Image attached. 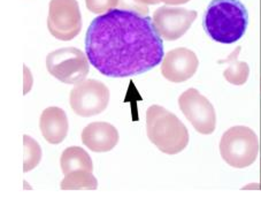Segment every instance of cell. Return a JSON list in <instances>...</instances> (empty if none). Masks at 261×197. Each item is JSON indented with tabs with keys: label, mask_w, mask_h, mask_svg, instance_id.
<instances>
[{
	"label": "cell",
	"mask_w": 261,
	"mask_h": 197,
	"mask_svg": "<svg viewBox=\"0 0 261 197\" xmlns=\"http://www.w3.org/2000/svg\"><path fill=\"white\" fill-rule=\"evenodd\" d=\"M197 12L182 7L161 6L153 13L152 21L156 31L166 41L174 42L190 29Z\"/></svg>",
	"instance_id": "obj_9"
},
{
	"label": "cell",
	"mask_w": 261,
	"mask_h": 197,
	"mask_svg": "<svg viewBox=\"0 0 261 197\" xmlns=\"http://www.w3.org/2000/svg\"><path fill=\"white\" fill-rule=\"evenodd\" d=\"M24 84H25V88H24V95L27 92H28L31 87H33V76H31L29 69L27 68V67H24Z\"/></svg>",
	"instance_id": "obj_20"
},
{
	"label": "cell",
	"mask_w": 261,
	"mask_h": 197,
	"mask_svg": "<svg viewBox=\"0 0 261 197\" xmlns=\"http://www.w3.org/2000/svg\"><path fill=\"white\" fill-rule=\"evenodd\" d=\"M69 101L76 114L89 118L106 110L110 103V90L97 80H84L71 89Z\"/></svg>",
	"instance_id": "obj_7"
},
{
	"label": "cell",
	"mask_w": 261,
	"mask_h": 197,
	"mask_svg": "<svg viewBox=\"0 0 261 197\" xmlns=\"http://www.w3.org/2000/svg\"><path fill=\"white\" fill-rule=\"evenodd\" d=\"M39 128L49 144H60L68 135L69 124L66 112L60 107H47L39 119Z\"/></svg>",
	"instance_id": "obj_12"
},
{
	"label": "cell",
	"mask_w": 261,
	"mask_h": 197,
	"mask_svg": "<svg viewBox=\"0 0 261 197\" xmlns=\"http://www.w3.org/2000/svg\"><path fill=\"white\" fill-rule=\"evenodd\" d=\"M118 8L119 10L136 12L138 14H142L144 16H147L148 14L147 5H144L139 0H119Z\"/></svg>",
	"instance_id": "obj_18"
},
{
	"label": "cell",
	"mask_w": 261,
	"mask_h": 197,
	"mask_svg": "<svg viewBox=\"0 0 261 197\" xmlns=\"http://www.w3.org/2000/svg\"><path fill=\"white\" fill-rule=\"evenodd\" d=\"M119 0H85V6L93 14H103L118 8Z\"/></svg>",
	"instance_id": "obj_17"
},
{
	"label": "cell",
	"mask_w": 261,
	"mask_h": 197,
	"mask_svg": "<svg viewBox=\"0 0 261 197\" xmlns=\"http://www.w3.org/2000/svg\"><path fill=\"white\" fill-rule=\"evenodd\" d=\"M199 59L193 51L187 47L170 50L164 57L161 64V74L173 83H182L190 80L197 73Z\"/></svg>",
	"instance_id": "obj_10"
},
{
	"label": "cell",
	"mask_w": 261,
	"mask_h": 197,
	"mask_svg": "<svg viewBox=\"0 0 261 197\" xmlns=\"http://www.w3.org/2000/svg\"><path fill=\"white\" fill-rule=\"evenodd\" d=\"M178 106L184 116L198 133L211 135L217 127L214 106L197 89H188L178 98Z\"/></svg>",
	"instance_id": "obj_8"
},
{
	"label": "cell",
	"mask_w": 261,
	"mask_h": 197,
	"mask_svg": "<svg viewBox=\"0 0 261 197\" xmlns=\"http://www.w3.org/2000/svg\"><path fill=\"white\" fill-rule=\"evenodd\" d=\"M60 165L62 173L68 174L70 172L84 169V171L93 172V163L91 157L84 149L80 146H69L62 152Z\"/></svg>",
	"instance_id": "obj_13"
},
{
	"label": "cell",
	"mask_w": 261,
	"mask_h": 197,
	"mask_svg": "<svg viewBox=\"0 0 261 197\" xmlns=\"http://www.w3.org/2000/svg\"><path fill=\"white\" fill-rule=\"evenodd\" d=\"M98 181L92 172L79 169L66 174L61 181L62 190H96Z\"/></svg>",
	"instance_id": "obj_15"
},
{
	"label": "cell",
	"mask_w": 261,
	"mask_h": 197,
	"mask_svg": "<svg viewBox=\"0 0 261 197\" xmlns=\"http://www.w3.org/2000/svg\"><path fill=\"white\" fill-rule=\"evenodd\" d=\"M119 132L109 122H91L83 129L82 142L93 152H109L119 143Z\"/></svg>",
	"instance_id": "obj_11"
},
{
	"label": "cell",
	"mask_w": 261,
	"mask_h": 197,
	"mask_svg": "<svg viewBox=\"0 0 261 197\" xmlns=\"http://www.w3.org/2000/svg\"><path fill=\"white\" fill-rule=\"evenodd\" d=\"M144 5H158L160 3H164L166 5L169 6H178V5H183V4H187L190 2V0H139Z\"/></svg>",
	"instance_id": "obj_19"
},
{
	"label": "cell",
	"mask_w": 261,
	"mask_h": 197,
	"mask_svg": "<svg viewBox=\"0 0 261 197\" xmlns=\"http://www.w3.org/2000/svg\"><path fill=\"white\" fill-rule=\"evenodd\" d=\"M241 52V46H237L236 50L230 53L227 59L220 60V64H228L227 69L223 71L224 79L227 82L233 86H243L245 84L250 75V67L245 61L238 60V55Z\"/></svg>",
	"instance_id": "obj_14"
},
{
	"label": "cell",
	"mask_w": 261,
	"mask_h": 197,
	"mask_svg": "<svg viewBox=\"0 0 261 197\" xmlns=\"http://www.w3.org/2000/svg\"><path fill=\"white\" fill-rule=\"evenodd\" d=\"M146 133L148 140L166 155H177L189 144L186 125L159 105H152L146 111Z\"/></svg>",
	"instance_id": "obj_3"
},
{
	"label": "cell",
	"mask_w": 261,
	"mask_h": 197,
	"mask_svg": "<svg viewBox=\"0 0 261 197\" xmlns=\"http://www.w3.org/2000/svg\"><path fill=\"white\" fill-rule=\"evenodd\" d=\"M220 154L229 166L249 167L259 154L258 136L253 129L245 126L229 128L220 141Z\"/></svg>",
	"instance_id": "obj_4"
},
{
	"label": "cell",
	"mask_w": 261,
	"mask_h": 197,
	"mask_svg": "<svg viewBox=\"0 0 261 197\" xmlns=\"http://www.w3.org/2000/svg\"><path fill=\"white\" fill-rule=\"evenodd\" d=\"M202 26L213 41L232 44L245 35L249 13L240 0H212L206 8Z\"/></svg>",
	"instance_id": "obj_2"
},
{
	"label": "cell",
	"mask_w": 261,
	"mask_h": 197,
	"mask_svg": "<svg viewBox=\"0 0 261 197\" xmlns=\"http://www.w3.org/2000/svg\"><path fill=\"white\" fill-rule=\"evenodd\" d=\"M89 62L107 78L141 75L163 61V37L150 16L111 10L92 20L85 34Z\"/></svg>",
	"instance_id": "obj_1"
},
{
	"label": "cell",
	"mask_w": 261,
	"mask_h": 197,
	"mask_svg": "<svg viewBox=\"0 0 261 197\" xmlns=\"http://www.w3.org/2000/svg\"><path fill=\"white\" fill-rule=\"evenodd\" d=\"M23 172L27 173L38 166L43 152L38 142L28 135L23 136Z\"/></svg>",
	"instance_id": "obj_16"
},
{
	"label": "cell",
	"mask_w": 261,
	"mask_h": 197,
	"mask_svg": "<svg viewBox=\"0 0 261 197\" xmlns=\"http://www.w3.org/2000/svg\"><path fill=\"white\" fill-rule=\"evenodd\" d=\"M47 28L49 34L59 41L74 39L82 30V14L77 0H51Z\"/></svg>",
	"instance_id": "obj_6"
},
{
	"label": "cell",
	"mask_w": 261,
	"mask_h": 197,
	"mask_svg": "<svg viewBox=\"0 0 261 197\" xmlns=\"http://www.w3.org/2000/svg\"><path fill=\"white\" fill-rule=\"evenodd\" d=\"M46 68L49 75L65 84H77L89 74L90 66L87 55L80 48L62 47L48 53Z\"/></svg>",
	"instance_id": "obj_5"
}]
</instances>
